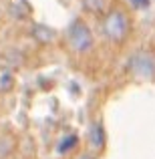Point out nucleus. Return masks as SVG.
<instances>
[{"instance_id":"f257e3e1","label":"nucleus","mask_w":155,"mask_h":159,"mask_svg":"<svg viewBox=\"0 0 155 159\" xmlns=\"http://www.w3.org/2000/svg\"><path fill=\"white\" fill-rule=\"evenodd\" d=\"M103 32L111 40H123L129 32V18L121 10H113L103 20Z\"/></svg>"},{"instance_id":"423d86ee","label":"nucleus","mask_w":155,"mask_h":159,"mask_svg":"<svg viewBox=\"0 0 155 159\" xmlns=\"http://www.w3.org/2000/svg\"><path fill=\"white\" fill-rule=\"evenodd\" d=\"M12 83H14V79H12V73L8 69H0V91H8L12 87Z\"/></svg>"},{"instance_id":"39448f33","label":"nucleus","mask_w":155,"mask_h":159,"mask_svg":"<svg viewBox=\"0 0 155 159\" xmlns=\"http://www.w3.org/2000/svg\"><path fill=\"white\" fill-rule=\"evenodd\" d=\"M32 34H34V39H36V40H40V43H51V40L54 39L52 28L43 26V24H39V26L32 28Z\"/></svg>"},{"instance_id":"6e6552de","label":"nucleus","mask_w":155,"mask_h":159,"mask_svg":"<svg viewBox=\"0 0 155 159\" xmlns=\"http://www.w3.org/2000/svg\"><path fill=\"white\" fill-rule=\"evenodd\" d=\"M83 4H85V8H89L91 12H103L107 0H83Z\"/></svg>"},{"instance_id":"7ed1b4c3","label":"nucleus","mask_w":155,"mask_h":159,"mask_svg":"<svg viewBox=\"0 0 155 159\" xmlns=\"http://www.w3.org/2000/svg\"><path fill=\"white\" fill-rule=\"evenodd\" d=\"M127 69L135 75L137 79H149L155 77V58L149 52H135L127 62Z\"/></svg>"},{"instance_id":"0eeeda50","label":"nucleus","mask_w":155,"mask_h":159,"mask_svg":"<svg viewBox=\"0 0 155 159\" xmlns=\"http://www.w3.org/2000/svg\"><path fill=\"white\" fill-rule=\"evenodd\" d=\"M77 141H79L77 135H66L65 139L58 143V153H66L71 147H75V145H77Z\"/></svg>"},{"instance_id":"1a4fd4ad","label":"nucleus","mask_w":155,"mask_h":159,"mask_svg":"<svg viewBox=\"0 0 155 159\" xmlns=\"http://www.w3.org/2000/svg\"><path fill=\"white\" fill-rule=\"evenodd\" d=\"M133 4H135V6H147V0H133Z\"/></svg>"},{"instance_id":"20e7f679","label":"nucleus","mask_w":155,"mask_h":159,"mask_svg":"<svg viewBox=\"0 0 155 159\" xmlns=\"http://www.w3.org/2000/svg\"><path fill=\"white\" fill-rule=\"evenodd\" d=\"M89 139H91V147L93 149H103V145H105V141H107V135H105V129H103V125L99 123H93L91 125V131H89Z\"/></svg>"},{"instance_id":"f03ea898","label":"nucleus","mask_w":155,"mask_h":159,"mask_svg":"<svg viewBox=\"0 0 155 159\" xmlns=\"http://www.w3.org/2000/svg\"><path fill=\"white\" fill-rule=\"evenodd\" d=\"M69 44L75 52H87L93 47V34L83 20H75L69 28Z\"/></svg>"}]
</instances>
